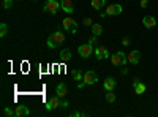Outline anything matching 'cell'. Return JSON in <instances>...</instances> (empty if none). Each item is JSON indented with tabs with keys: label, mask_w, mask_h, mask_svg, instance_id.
Returning a JSON list of instances; mask_svg holds the SVG:
<instances>
[{
	"label": "cell",
	"mask_w": 158,
	"mask_h": 117,
	"mask_svg": "<svg viewBox=\"0 0 158 117\" xmlns=\"http://www.w3.org/2000/svg\"><path fill=\"white\" fill-rule=\"evenodd\" d=\"M3 114H5V115H15V109H11V108H3Z\"/></svg>",
	"instance_id": "24"
},
{
	"label": "cell",
	"mask_w": 158,
	"mask_h": 117,
	"mask_svg": "<svg viewBox=\"0 0 158 117\" xmlns=\"http://www.w3.org/2000/svg\"><path fill=\"white\" fill-rule=\"evenodd\" d=\"M106 101H108V103H114V101H115V94H112V90H108Z\"/></svg>",
	"instance_id": "22"
},
{
	"label": "cell",
	"mask_w": 158,
	"mask_h": 117,
	"mask_svg": "<svg viewBox=\"0 0 158 117\" xmlns=\"http://www.w3.org/2000/svg\"><path fill=\"white\" fill-rule=\"evenodd\" d=\"M63 41H65V35H63L62 32H54V33H51L49 38H48V46H49L51 49H56V48H59Z\"/></svg>",
	"instance_id": "2"
},
{
	"label": "cell",
	"mask_w": 158,
	"mask_h": 117,
	"mask_svg": "<svg viewBox=\"0 0 158 117\" xmlns=\"http://www.w3.org/2000/svg\"><path fill=\"white\" fill-rule=\"evenodd\" d=\"M70 60H71V51L70 49L60 51V62H70Z\"/></svg>",
	"instance_id": "17"
},
{
	"label": "cell",
	"mask_w": 158,
	"mask_h": 117,
	"mask_svg": "<svg viewBox=\"0 0 158 117\" xmlns=\"http://www.w3.org/2000/svg\"><path fill=\"white\" fill-rule=\"evenodd\" d=\"M60 106H62V108H65V109H67V108L70 106V103H68V101H62V105H60Z\"/></svg>",
	"instance_id": "30"
},
{
	"label": "cell",
	"mask_w": 158,
	"mask_h": 117,
	"mask_svg": "<svg viewBox=\"0 0 158 117\" xmlns=\"http://www.w3.org/2000/svg\"><path fill=\"white\" fill-rule=\"evenodd\" d=\"M71 76H73V79H74V81H82V76H84V73H82L81 70H79V68H76V70H73Z\"/></svg>",
	"instance_id": "20"
},
{
	"label": "cell",
	"mask_w": 158,
	"mask_h": 117,
	"mask_svg": "<svg viewBox=\"0 0 158 117\" xmlns=\"http://www.w3.org/2000/svg\"><path fill=\"white\" fill-rule=\"evenodd\" d=\"M84 25H90V27H92V25H94V21H92V18H84Z\"/></svg>",
	"instance_id": "25"
},
{
	"label": "cell",
	"mask_w": 158,
	"mask_h": 117,
	"mask_svg": "<svg viewBox=\"0 0 158 117\" xmlns=\"http://www.w3.org/2000/svg\"><path fill=\"white\" fill-rule=\"evenodd\" d=\"M133 89H135L136 95H142V94H146L147 86L144 84V82H141L139 79H135V81H133Z\"/></svg>",
	"instance_id": "10"
},
{
	"label": "cell",
	"mask_w": 158,
	"mask_h": 117,
	"mask_svg": "<svg viewBox=\"0 0 158 117\" xmlns=\"http://www.w3.org/2000/svg\"><path fill=\"white\" fill-rule=\"evenodd\" d=\"M60 6L65 13H68V15H71L74 11V5H73L71 0H60Z\"/></svg>",
	"instance_id": "12"
},
{
	"label": "cell",
	"mask_w": 158,
	"mask_h": 117,
	"mask_svg": "<svg viewBox=\"0 0 158 117\" xmlns=\"http://www.w3.org/2000/svg\"><path fill=\"white\" fill-rule=\"evenodd\" d=\"M95 82H98V74H97V71H94V70H89V71H85L84 73V76H82V82H79V89H82L84 86H94Z\"/></svg>",
	"instance_id": "1"
},
{
	"label": "cell",
	"mask_w": 158,
	"mask_h": 117,
	"mask_svg": "<svg viewBox=\"0 0 158 117\" xmlns=\"http://www.w3.org/2000/svg\"><path fill=\"white\" fill-rule=\"evenodd\" d=\"M82 115H85V112H77V111H76V112L71 114V117H82Z\"/></svg>",
	"instance_id": "28"
},
{
	"label": "cell",
	"mask_w": 158,
	"mask_h": 117,
	"mask_svg": "<svg viewBox=\"0 0 158 117\" xmlns=\"http://www.w3.org/2000/svg\"><path fill=\"white\" fill-rule=\"evenodd\" d=\"M77 52H79V56H81L82 59H89L92 54L95 52V49H94V46H92L90 43H87V44H81V46H79Z\"/></svg>",
	"instance_id": "5"
},
{
	"label": "cell",
	"mask_w": 158,
	"mask_h": 117,
	"mask_svg": "<svg viewBox=\"0 0 158 117\" xmlns=\"http://www.w3.org/2000/svg\"><path fill=\"white\" fill-rule=\"evenodd\" d=\"M30 114V111H29V108L27 106H16L15 108V115H18V117H21V115H29Z\"/></svg>",
	"instance_id": "16"
},
{
	"label": "cell",
	"mask_w": 158,
	"mask_h": 117,
	"mask_svg": "<svg viewBox=\"0 0 158 117\" xmlns=\"http://www.w3.org/2000/svg\"><path fill=\"white\" fill-rule=\"evenodd\" d=\"M122 44H123V46H128V44H130V38H128V36H125L123 40H122Z\"/></svg>",
	"instance_id": "29"
},
{
	"label": "cell",
	"mask_w": 158,
	"mask_h": 117,
	"mask_svg": "<svg viewBox=\"0 0 158 117\" xmlns=\"http://www.w3.org/2000/svg\"><path fill=\"white\" fill-rule=\"evenodd\" d=\"M6 33H8V25L5 24V22H2L0 24V36H6Z\"/></svg>",
	"instance_id": "21"
},
{
	"label": "cell",
	"mask_w": 158,
	"mask_h": 117,
	"mask_svg": "<svg viewBox=\"0 0 158 117\" xmlns=\"http://www.w3.org/2000/svg\"><path fill=\"white\" fill-rule=\"evenodd\" d=\"M60 2H57V0H46V3L43 6V10L46 13H49V15H57V11L60 10Z\"/></svg>",
	"instance_id": "4"
},
{
	"label": "cell",
	"mask_w": 158,
	"mask_h": 117,
	"mask_svg": "<svg viewBox=\"0 0 158 117\" xmlns=\"http://www.w3.org/2000/svg\"><path fill=\"white\" fill-rule=\"evenodd\" d=\"M115 86H117V81L114 79V77H106L104 79V82H103V87H104V90H114L115 89Z\"/></svg>",
	"instance_id": "14"
},
{
	"label": "cell",
	"mask_w": 158,
	"mask_h": 117,
	"mask_svg": "<svg viewBox=\"0 0 158 117\" xmlns=\"http://www.w3.org/2000/svg\"><path fill=\"white\" fill-rule=\"evenodd\" d=\"M94 54L97 56V59H98V60H104V59H109V57H111L109 51H108L106 48H104V46H97Z\"/></svg>",
	"instance_id": "9"
},
{
	"label": "cell",
	"mask_w": 158,
	"mask_h": 117,
	"mask_svg": "<svg viewBox=\"0 0 158 117\" xmlns=\"http://www.w3.org/2000/svg\"><path fill=\"white\" fill-rule=\"evenodd\" d=\"M90 5H92V8L94 10H97V11H100L104 5H106V0H92L90 2Z\"/></svg>",
	"instance_id": "18"
},
{
	"label": "cell",
	"mask_w": 158,
	"mask_h": 117,
	"mask_svg": "<svg viewBox=\"0 0 158 117\" xmlns=\"http://www.w3.org/2000/svg\"><path fill=\"white\" fill-rule=\"evenodd\" d=\"M13 6V0H3V8L5 10H10Z\"/></svg>",
	"instance_id": "23"
},
{
	"label": "cell",
	"mask_w": 158,
	"mask_h": 117,
	"mask_svg": "<svg viewBox=\"0 0 158 117\" xmlns=\"http://www.w3.org/2000/svg\"><path fill=\"white\" fill-rule=\"evenodd\" d=\"M127 62H128V57H127V54L122 52V51H117V52H114L111 56V63L114 67H125Z\"/></svg>",
	"instance_id": "3"
},
{
	"label": "cell",
	"mask_w": 158,
	"mask_h": 117,
	"mask_svg": "<svg viewBox=\"0 0 158 117\" xmlns=\"http://www.w3.org/2000/svg\"><path fill=\"white\" fill-rule=\"evenodd\" d=\"M62 98L56 94V95H52L49 100H48V103H46V109L48 111H52V109H56V108H59L60 105H62V101H60Z\"/></svg>",
	"instance_id": "8"
},
{
	"label": "cell",
	"mask_w": 158,
	"mask_h": 117,
	"mask_svg": "<svg viewBox=\"0 0 158 117\" xmlns=\"http://www.w3.org/2000/svg\"><path fill=\"white\" fill-rule=\"evenodd\" d=\"M149 2H150V0H141V8H147V5H149Z\"/></svg>",
	"instance_id": "27"
},
{
	"label": "cell",
	"mask_w": 158,
	"mask_h": 117,
	"mask_svg": "<svg viewBox=\"0 0 158 117\" xmlns=\"http://www.w3.org/2000/svg\"><path fill=\"white\" fill-rule=\"evenodd\" d=\"M127 57H128V63H131V65H138L139 60H141V52L135 49V51H131L130 54H127Z\"/></svg>",
	"instance_id": "11"
},
{
	"label": "cell",
	"mask_w": 158,
	"mask_h": 117,
	"mask_svg": "<svg viewBox=\"0 0 158 117\" xmlns=\"http://www.w3.org/2000/svg\"><path fill=\"white\" fill-rule=\"evenodd\" d=\"M56 94H57V95H59L60 98H65V97H67V94H68L67 84H63V82L57 84V87H56Z\"/></svg>",
	"instance_id": "15"
},
{
	"label": "cell",
	"mask_w": 158,
	"mask_h": 117,
	"mask_svg": "<svg viewBox=\"0 0 158 117\" xmlns=\"http://www.w3.org/2000/svg\"><path fill=\"white\" fill-rule=\"evenodd\" d=\"M122 74H128V68H125V67H122Z\"/></svg>",
	"instance_id": "31"
},
{
	"label": "cell",
	"mask_w": 158,
	"mask_h": 117,
	"mask_svg": "<svg viewBox=\"0 0 158 117\" xmlns=\"http://www.w3.org/2000/svg\"><path fill=\"white\" fill-rule=\"evenodd\" d=\"M122 5H118V3H112V5H108L106 6V16H117V15H122Z\"/></svg>",
	"instance_id": "7"
},
{
	"label": "cell",
	"mask_w": 158,
	"mask_h": 117,
	"mask_svg": "<svg viewBox=\"0 0 158 117\" xmlns=\"http://www.w3.org/2000/svg\"><path fill=\"white\" fill-rule=\"evenodd\" d=\"M62 25H63V30H67L70 33H76L77 32V22L73 18H65Z\"/></svg>",
	"instance_id": "6"
},
{
	"label": "cell",
	"mask_w": 158,
	"mask_h": 117,
	"mask_svg": "<svg viewBox=\"0 0 158 117\" xmlns=\"http://www.w3.org/2000/svg\"><path fill=\"white\" fill-rule=\"evenodd\" d=\"M103 33V27L100 24H94L92 25V35H95V36H100Z\"/></svg>",
	"instance_id": "19"
},
{
	"label": "cell",
	"mask_w": 158,
	"mask_h": 117,
	"mask_svg": "<svg viewBox=\"0 0 158 117\" xmlns=\"http://www.w3.org/2000/svg\"><path fill=\"white\" fill-rule=\"evenodd\" d=\"M97 38H98V36H95V35H92V38H90V40H89V43H90L92 46H95V44H97Z\"/></svg>",
	"instance_id": "26"
},
{
	"label": "cell",
	"mask_w": 158,
	"mask_h": 117,
	"mask_svg": "<svg viewBox=\"0 0 158 117\" xmlns=\"http://www.w3.org/2000/svg\"><path fill=\"white\" fill-rule=\"evenodd\" d=\"M142 24H144V27H147V29H153V27H156V19L153 16H144Z\"/></svg>",
	"instance_id": "13"
}]
</instances>
